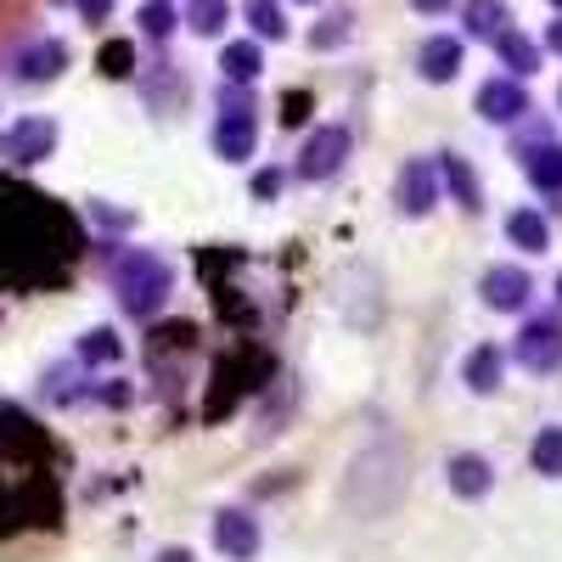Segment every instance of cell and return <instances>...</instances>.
I'll list each match as a JSON object with an SVG mask.
<instances>
[{"mask_svg":"<svg viewBox=\"0 0 562 562\" xmlns=\"http://www.w3.org/2000/svg\"><path fill=\"white\" fill-rule=\"evenodd\" d=\"M445 484H450V495H461V501H484V495L495 490V467H490L484 456H473V450H461V456L445 461Z\"/></svg>","mask_w":562,"mask_h":562,"instance_id":"obj_9","label":"cell"},{"mask_svg":"<svg viewBox=\"0 0 562 562\" xmlns=\"http://www.w3.org/2000/svg\"><path fill=\"white\" fill-rule=\"evenodd\" d=\"M254 147H259V119H254V102L231 97V102H225V113H220V124H214V153H220L225 164H248V158H254Z\"/></svg>","mask_w":562,"mask_h":562,"instance_id":"obj_4","label":"cell"},{"mask_svg":"<svg viewBox=\"0 0 562 562\" xmlns=\"http://www.w3.org/2000/svg\"><path fill=\"white\" fill-rule=\"evenodd\" d=\"M518 366L524 371H562V321L557 315L524 321V333H518Z\"/></svg>","mask_w":562,"mask_h":562,"instance_id":"obj_5","label":"cell"},{"mask_svg":"<svg viewBox=\"0 0 562 562\" xmlns=\"http://www.w3.org/2000/svg\"><path fill=\"white\" fill-rule=\"evenodd\" d=\"M439 180L450 186V198L467 209V214H479V175L467 169V158H456V153H445V164H439Z\"/></svg>","mask_w":562,"mask_h":562,"instance_id":"obj_18","label":"cell"},{"mask_svg":"<svg viewBox=\"0 0 562 562\" xmlns=\"http://www.w3.org/2000/svg\"><path fill=\"white\" fill-rule=\"evenodd\" d=\"M461 18H467V34H479V40H495L506 29V7H501V0H467Z\"/></svg>","mask_w":562,"mask_h":562,"instance_id":"obj_20","label":"cell"},{"mask_svg":"<svg viewBox=\"0 0 562 562\" xmlns=\"http://www.w3.org/2000/svg\"><path fill=\"white\" fill-rule=\"evenodd\" d=\"M400 490H405V450H400L394 434H378L355 456L344 495H349V506L360 512V518H383V512L400 501Z\"/></svg>","mask_w":562,"mask_h":562,"instance_id":"obj_1","label":"cell"},{"mask_svg":"<svg viewBox=\"0 0 562 562\" xmlns=\"http://www.w3.org/2000/svg\"><path fill=\"white\" fill-rule=\"evenodd\" d=\"M113 293H119V304L130 315H158L164 299L175 293V270L158 254H147V248H130L113 265Z\"/></svg>","mask_w":562,"mask_h":562,"instance_id":"obj_2","label":"cell"},{"mask_svg":"<svg viewBox=\"0 0 562 562\" xmlns=\"http://www.w3.org/2000/svg\"><path fill=\"white\" fill-rule=\"evenodd\" d=\"M479 113H484L490 124H518V119L529 113V90H524L518 79H490V85L479 90Z\"/></svg>","mask_w":562,"mask_h":562,"instance_id":"obj_10","label":"cell"},{"mask_svg":"<svg viewBox=\"0 0 562 562\" xmlns=\"http://www.w3.org/2000/svg\"><path fill=\"white\" fill-rule=\"evenodd\" d=\"M214 546H220L231 562H254V557H259V546H265V529H259L254 512L225 506L220 518H214Z\"/></svg>","mask_w":562,"mask_h":562,"instance_id":"obj_6","label":"cell"},{"mask_svg":"<svg viewBox=\"0 0 562 562\" xmlns=\"http://www.w3.org/2000/svg\"><path fill=\"white\" fill-rule=\"evenodd\" d=\"M551 7H557V12H562V0H551Z\"/></svg>","mask_w":562,"mask_h":562,"instance_id":"obj_34","label":"cell"},{"mask_svg":"<svg viewBox=\"0 0 562 562\" xmlns=\"http://www.w3.org/2000/svg\"><path fill=\"white\" fill-rule=\"evenodd\" d=\"M349 147H355V135L344 124H315L310 140H304V153H299V175L304 180H333L349 164Z\"/></svg>","mask_w":562,"mask_h":562,"instance_id":"obj_3","label":"cell"},{"mask_svg":"<svg viewBox=\"0 0 562 562\" xmlns=\"http://www.w3.org/2000/svg\"><path fill=\"white\" fill-rule=\"evenodd\" d=\"M557 299H562V276H557Z\"/></svg>","mask_w":562,"mask_h":562,"instance_id":"obj_33","label":"cell"},{"mask_svg":"<svg viewBox=\"0 0 562 562\" xmlns=\"http://www.w3.org/2000/svg\"><path fill=\"white\" fill-rule=\"evenodd\" d=\"M186 23H192V34L214 40V34H225L231 7H225V0H192V7H186Z\"/></svg>","mask_w":562,"mask_h":562,"instance_id":"obj_21","label":"cell"},{"mask_svg":"<svg viewBox=\"0 0 562 562\" xmlns=\"http://www.w3.org/2000/svg\"><path fill=\"white\" fill-rule=\"evenodd\" d=\"M479 293H484L490 310H506V315H512V310H524V304H529L535 281H529V270H518V265H495V270H484Z\"/></svg>","mask_w":562,"mask_h":562,"instance_id":"obj_8","label":"cell"},{"mask_svg":"<svg viewBox=\"0 0 562 562\" xmlns=\"http://www.w3.org/2000/svg\"><path fill=\"white\" fill-rule=\"evenodd\" d=\"M102 63H108V74H130V68H124V63H130V45H108Z\"/></svg>","mask_w":562,"mask_h":562,"instance_id":"obj_29","label":"cell"},{"mask_svg":"<svg viewBox=\"0 0 562 562\" xmlns=\"http://www.w3.org/2000/svg\"><path fill=\"white\" fill-rule=\"evenodd\" d=\"M524 175L540 186V192H562V147L557 140H546V147H535L524 158Z\"/></svg>","mask_w":562,"mask_h":562,"instance_id":"obj_19","label":"cell"},{"mask_svg":"<svg viewBox=\"0 0 562 562\" xmlns=\"http://www.w3.org/2000/svg\"><path fill=\"white\" fill-rule=\"evenodd\" d=\"M259 68H265V52H259L254 40H231V45H225L220 74H225L231 85H254V79H259Z\"/></svg>","mask_w":562,"mask_h":562,"instance_id":"obj_17","label":"cell"},{"mask_svg":"<svg viewBox=\"0 0 562 562\" xmlns=\"http://www.w3.org/2000/svg\"><path fill=\"white\" fill-rule=\"evenodd\" d=\"M79 360H119V338L108 333V326H97V333H85Z\"/></svg>","mask_w":562,"mask_h":562,"instance_id":"obj_25","label":"cell"},{"mask_svg":"<svg viewBox=\"0 0 562 562\" xmlns=\"http://www.w3.org/2000/svg\"><path fill=\"white\" fill-rule=\"evenodd\" d=\"M411 7H416L422 18H445V12H450V0H411Z\"/></svg>","mask_w":562,"mask_h":562,"instance_id":"obj_30","label":"cell"},{"mask_svg":"<svg viewBox=\"0 0 562 562\" xmlns=\"http://www.w3.org/2000/svg\"><path fill=\"white\" fill-rule=\"evenodd\" d=\"M439 203V180H434V169L428 164H405L400 169V209L411 214V220H422Z\"/></svg>","mask_w":562,"mask_h":562,"instance_id":"obj_13","label":"cell"},{"mask_svg":"<svg viewBox=\"0 0 562 562\" xmlns=\"http://www.w3.org/2000/svg\"><path fill=\"white\" fill-rule=\"evenodd\" d=\"M74 7H79L90 23H108V18H113V0H74Z\"/></svg>","mask_w":562,"mask_h":562,"instance_id":"obj_27","label":"cell"},{"mask_svg":"<svg viewBox=\"0 0 562 562\" xmlns=\"http://www.w3.org/2000/svg\"><path fill=\"white\" fill-rule=\"evenodd\" d=\"M243 18L254 23V34H259V40H288V18H281L276 0H248Z\"/></svg>","mask_w":562,"mask_h":562,"instance_id":"obj_23","label":"cell"},{"mask_svg":"<svg viewBox=\"0 0 562 562\" xmlns=\"http://www.w3.org/2000/svg\"><path fill=\"white\" fill-rule=\"evenodd\" d=\"M501 371H506V355L495 344H479L473 355L461 360V383L473 389V394H495L501 389Z\"/></svg>","mask_w":562,"mask_h":562,"instance_id":"obj_14","label":"cell"},{"mask_svg":"<svg viewBox=\"0 0 562 562\" xmlns=\"http://www.w3.org/2000/svg\"><path fill=\"white\" fill-rule=\"evenodd\" d=\"M506 237H512V248H524V254H546L551 248V225L535 209H512L506 214Z\"/></svg>","mask_w":562,"mask_h":562,"instance_id":"obj_16","label":"cell"},{"mask_svg":"<svg viewBox=\"0 0 562 562\" xmlns=\"http://www.w3.org/2000/svg\"><path fill=\"white\" fill-rule=\"evenodd\" d=\"M461 40H450V34H434V40H422V52H416V68H422V79L428 85H450L456 74H461Z\"/></svg>","mask_w":562,"mask_h":562,"instance_id":"obj_11","label":"cell"},{"mask_svg":"<svg viewBox=\"0 0 562 562\" xmlns=\"http://www.w3.org/2000/svg\"><path fill=\"white\" fill-rule=\"evenodd\" d=\"M52 147H57L52 119H18L7 135H0V153H7L12 164H40V158H52Z\"/></svg>","mask_w":562,"mask_h":562,"instance_id":"obj_7","label":"cell"},{"mask_svg":"<svg viewBox=\"0 0 562 562\" xmlns=\"http://www.w3.org/2000/svg\"><path fill=\"white\" fill-rule=\"evenodd\" d=\"M529 461H535V473H540V479H562V428H540Z\"/></svg>","mask_w":562,"mask_h":562,"instance_id":"obj_22","label":"cell"},{"mask_svg":"<svg viewBox=\"0 0 562 562\" xmlns=\"http://www.w3.org/2000/svg\"><path fill=\"white\" fill-rule=\"evenodd\" d=\"M344 40H349V18H344V12H338V18H326V29L310 34L315 52H333V45H344Z\"/></svg>","mask_w":562,"mask_h":562,"instance_id":"obj_26","label":"cell"},{"mask_svg":"<svg viewBox=\"0 0 562 562\" xmlns=\"http://www.w3.org/2000/svg\"><path fill=\"white\" fill-rule=\"evenodd\" d=\"M276 192H281V175H276V169L254 175V198H276Z\"/></svg>","mask_w":562,"mask_h":562,"instance_id":"obj_28","label":"cell"},{"mask_svg":"<svg viewBox=\"0 0 562 562\" xmlns=\"http://www.w3.org/2000/svg\"><path fill=\"white\" fill-rule=\"evenodd\" d=\"M495 52H501V63L512 68V79H529V74H540V45H535V40H524L512 23L495 34Z\"/></svg>","mask_w":562,"mask_h":562,"instance_id":"obj_15","label":"cell"},{"mask_svg":"<svg viewBox=\"0 0 562 562\" xmlns=\"http://www.w3.org/2000/svg\"><path fill=\"white\" fill-rule=\"evenodd\" d=\"M158 562H192V551H175L169 546V551H158Z\"/></svg>","mask_w":562,"mask_h":562,"instance_id":"obj_32","label":"cell"},{"mask_svg":"<svg viewBox=\"0 0 562 562\" xmlns=\"http://www.w3.org/2000/svg\"><path fill=\"white\" fill-rule=\"evenodd\" d=\"M546 45H551V52H557V57H562V18H557V23H551V29H546Z\"/></svg>","mask_w":562,"mask_h":562,"instance_id":"obj_31","label":"cell"},{"mask_svg":"<svg viewBox=\"0 0 562 562\" xmlns=\"http://www.w3.org/2000/svg\"><path fill=\"white\" fill-rule=\"evenodd\" d=\"M175 7H169V0H153V7L147 12H140V34H147V40H169L175 34Z\"/></svg>","mask_w":562,"mask_h":562,"instance_id":"obj_24","label":"cell"},{"mask_svg":"<svg viewBox=\"0 0 562 562\" xmlns=\"http://www.w3.org/2000/svg\"><path fill=\"white\" fill-rule=\"evenodd\" d=\"M68 68V45L63 40H34L29 52L18 57V79L23 85H45V79H57Z\"/></svg>","mask_w":562,"mask_h":562,"instance_id":"obj_12","label":"cell"}]
</instances>
